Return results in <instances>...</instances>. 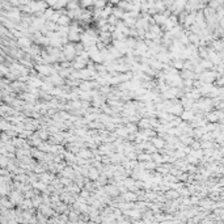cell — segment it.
I'll return each mask as SVG.
<instances>
[{
	"instance_id": "obj_1",
	"label": "cell",
	"mask_w": 224,
	"mask_h": 224,
	"mask_svg": "<svg viewBox=\"0 0 224 224\" xmlns=\"http://www.w3.org/2000/svg\"><path fill=\"white\" fill-rule=\"evenodd\" d=\"M207 117H209V121H211V122H216V119H218V114L216 113H211L207 115Z\"/></svg>"
}]
</instances>
